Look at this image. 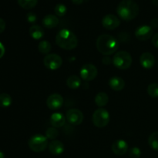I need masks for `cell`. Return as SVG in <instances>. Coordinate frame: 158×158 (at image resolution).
<instances>
[{
  "label": "cell",
  "mask_w": 158,
  "mask_h": 158,
  "mask_svg": "<svg viewBox=\"0 0 158 158\" xmlns=\"http://www.w3.org/2000/svg\"><path fill=\"white\" fill-rule=\"evenodd\" d=\"M56 43L60 48L66 50L75 49L78 45V39L69 29H61L56 36Z\"/></svg>",
  "instance_id": "3957f363"
},
{
  "label": "cell",
  "mask_w": 158,
  "mask_h": 158,
  "mask_svg": "<svg viewBox=\"0 0 158 158\" xmlns=\"http://www.w3.org/2000/svg\"><path fill=\"white\" fill-rule=\"evenodd\" d=\"M148 143L152 149L158 151V132H154L150 135Z\"/></svg>",
  "instance_id": "d4e9b609"
},
{
  "label": "cell",
  "mask_w": 158,
  "mask_h": 158,
  "mask_svg": "<svg viewBox=\"0 0 158 158\" xmlns=\"http://www.w3.org/2000/svg\"><path fill=\"white\" fill-rule=\"evenodd\" d=\"M20 7L25 9H30L35 7L38 3V0H17Z\"/></svg>",
  "instance_id": "cb8c5ba5"
},
{
  "label": "cell",
  "mask_w": 158,
  "mask_h": 158,
  "mask_svg": "<svg viewBox=\"0 0 158 158\" xmlns=\"http://www.w3.org/2000/svg\"><path fill=\"white\" fill-rule=\"evenodd\" d=\"M26 19H27V21L29 23H34L37 20V16L34 12H29L26 15Z\"/></svg>",
  "instance_id": "f546056e"
},
{
  "label": "cell",
  "mask_w": 158,
  "mask_h": 158,
  "mask_svg": "<svg viewBox=\"0 0 158 158\" xmlns=\"http://www.w3.org/2000/svg\"><path fill=\"white\" fill-rule=\"evenodd\" d=\"M59 136V132L55 127H50L48 128L46 131V137L47 139H50V140H55L57 137Z\"/></svg>",
  "instance_id": "83f0119b"
},
{
  "label": "cell",
  "mask_w": 158,
  "mask_h": 158,
  "mask_svg": "<svg viewBox=\"0 0 158 158\" xmlns=\"http://www.w3.org/2000/svg\"><path fill=\"white\" fill-rule=\"evenodd\" d=\"M97 48L100 53L107 56L115 53L118 48V43L113 35L103 34L97 38Z\"/></svg>",
  "instance_id": "7a4b0ae2"
},
{
  "label": "cell",
  "mask_w": 158,
  "mask_h": 158,
  "mask_svg": "<svg viewBox=\"0 0 158 158\" xmlns=\"http://www.w3.org/2000/svg\"><path fill=\"white\" fill-rule=\"evenodd\" d=\"M153 33H154V31L151 26L143 25V26H139L136 29L135 36L140 41H146L153 36Z\"/></svg>",
  "instance_id": "7c38bea8"
},
{
  "label": "cell",
  "mask_w": 158,
  "mask_h": 158,
  "mask_svg": "<svg viewBox=\"0 0 158 158\" xmlns=\"http://www.w3.org/2000/svg\"><path fill=\"white\" fill-rule=\"evenodd\" d=\"M6 22L4 21V19H2V18H0V33L3 32L6 29Z\"/></svg>",
  "instance_id": "1f68e13d"
},
{
  "label": "cell",
  "mask_w": 158,
  "mask_h": 158,
  "mask_svg": "<svg viewBox=\"0 0 158 158\" xmlns=\"http://www.w3.org/2000/svg\"><path fill=\"white\" fill-rule=\"evenodd\" d=\"M112 151L117 155L121 156L126 154L129 151V146L125 140H117L113 143Z\"/></svg>",
  "instance_id": "4fadbf2b"
},
{
  "label": "cell",
  "mask_w": 158,
  "mask_h": 158,
  "mask_svg": "<svg viewBox=\"0 0 158 158\" xmlns=\"http://www.w3.org/2000/svg\"><path fill=\"white\" fill-rule=\"evenodd\" d=\"M153 4L155 6H158V0H153Z\"/></svg>",
  "instance_id": "74e56055"
},
{
  "label": "cell",
  "mask_w": 158,
  "mask_h": 158,
  "mask_svg": "<svg viewBox=\"0 0 158 158\" xmlns=\"http://www.w3.org/2000/svg\"><path fill=\"white\" fill-rule=\"evenodd\" d=\"M109 86L113 90L121 91L125 86V82L121 77H114L109 80Z\"/></svg>",
  "instance_id": "ac0fdd59"
},
{
  "label": "cell",
  "mask_w": 158,
  "mask_h": 158,
  "mask_svg": "<svg viewBox=\"0 0 158 158\" xmlns=\"http://www.w3.org/2000/svg\"><path fill=\"white\" fill-rule=\"evenodd\" d=\"M54 12L55 14L59 17H63L67 12V8L65 6L64 4H62V3H58L56 6L54 8Z\"/></svg>",
  "instance_id": "484cf974"
},
{
  "label": "cell",
  "mask_w": 158,
  "mask_h": 158,
  "mask_svg": "<svg viewBox=\"0 0 158 158\" xmlns=\"http://www.w3.org/2000/svg\"><path fill=\"white\" fill-rule=\"evenodd\" d=\"M117 13L124 21H131L138 15L139 6L134 0H122L117 6Z\"/></svg>",
  "instance_id": "6da1fadb"
},
{
  "label": "cell",
  "mask_w": 158,
  "mask_h": 158,
  "mask_svg": "<svg viewBox=\"0 0 158 158\" xmlns=\"http://www.w3.org/2000/svg\"><path fill=\"white\" fill-rule=\"evenodd\" d=\"M49 151L53 155H60L64 151V145L60 140H53L49 143Z\"/></svg>",
  "instance_id": "2e32d148"
},
{
  "label": "cell",
  "mask_w": 158,
  "mask_h": 158,
  "mask_svg": "<svg viewBox=\"0 0 158 158\" xmlns=\"http://www.w3.org/2000/svg\"><path fill=\"white\" fill-rule=\"evenodd\" d=\"M66 119L73 125H80L83 121V114L80 110L70 109L66 113Z\"/></svg>",
  "instance_id": "30bf717a"
},
{
  "label": "cell",
  "mask_w": 158,
  "mask_h": 158,
  "mask_svg": "<svg viewBox=\"0 0 158 158\" xmlns=\"http://www.w3.org/2000/svg\"><path fill=\"white\" fill-rule=\"evenodd\" d=\"M129 156L131 158H139L141 155V151L139 148L134 147L129 149Z\"/></svg>",
  "instance_id": "f1b7e54d"
},
{
  "label": "cell",
  "mask_w": 158,
  "mask_h": 158,
  "mask_svg": "<svg viewBox=\"0 0 158 158\" xmlns=\"http://www.w3.org/2000/svg\"><path fill=\"white\" fill-rule=\"evenodd\" d=\"M109 102V97L104 92H100L97 94L95 97V103L100 107L106 106Z\"/></svg>",
  "instance_id": "ffe728a7"
},
{
  "label": "cell",
  "mask_w": 158,
  "mask_h": 158,
  "mask_svg": "<svg viewBox=\"0 0 158 158\" xmlns=\"http://www.w3.org/2000/svg\"><path fill=\"white\" fill-rule=\"evenodd\" d=\"M113 63L117 69H127L131 67L132 64V57L129 52L120 51L114 56Z\"/></svg>",
  "instance_id": "277c9868"
},
{
  "label": "cell",
  "mask_w": 158,
  "mask_h": 158,
  "mask_svg": "<svg viewBox=\"0 0 158 158\" xmlns=\"http://www.w3.org/2000/svg\"><path fill=\"white\" fill-rule=\"evenodd\" d=\"M80 84H81V80H80V77L76 75L70 76L66 80V85L70 89H77L80 87Z\"/></svg>",
  "instance_id": "44dd1931"
},
{
  "label": "cell",
  "mask_w": 158,
  "mask_h": 158,
  "mask_svg": "<svg viewBox=\"0 0 158 158\" xmlns=\"http://www.w3.org/2000/svg\"><path fill=\"white\" fill-rule=\"evenodd\" d=\"M157 65H158V63H157Z\"/></svg>",
  "instance_id": "f35d334b"
},
{
  "label": "cell",
  "mask_w": 158,
  "mask_h": 158,
  "mask_svg": "<svg viewBox=\"0 0 158 158\" xmlns=\"http://www.w3.org/2000/svg\"><path fill=\"white\" fill-rule=\"evenodd\" d=\"M152 44L154 45V47L158 49V32L154 34L152 36Z\"/></svg>",
  "instance_id": "4dcf8cb0"
},
{
  "label": "cell",
  "mask_w": 158,
  "mask_h": 158,
  "mask_svg": "<svg viewBox=\"0 0 158 158\" xmlns=\"http://www.w3.org/2000/svg\"><path fill=\"white\" fill-rule=\"evenodd\" d=\"M28 145H29L30 150H32L34 152H42L47 148V138L41 134H35L29 138V141H28Z\"/></svg>",
  "instance_id": "5b68a950"
},
{
  "label": "cell",
  "mask_w": 158,
  "mask_h": 158,
  "mask_svg": "<svg viewBox=\"0 0 158 158\" xmlns=\"http://www.w3.org/2000/svg\"><path fill=\"white\" fill-rule=\"evenodd\" d=\"M0 158H5V154L2 151H0Z\"/></svg>",
  "instance_id": "8d00e7d4"
},
{
  "label": "cell",
  "mask_w": 158,
  "mask_h": 158,
  "mask_svg": "<svg viewBox=\"0 0 158 158\" xmlns=\"http://www.w3.org/2000/svg\"><path fill=\"white\" fill-rule=\"evenodd\" d=\"M148 94L152 98H158V83H151L148 87Z\"/></svg>",
  "instance_id": "4316f807"
},
{
  "label": "cell",
  "mask_w": 158,
  "mask_h": 158,
  "mask_svg": "<svg viewBox=\"0 0 158 158\" xmlns=\"http://www.w3.org/2000/svg\"><path fill=\"white\" fill-rule=\"evenodd\" d=\"M140 63L144 69H151L155 64V58L151 52H143L140 57Z\"/></svg>",
  "instance_id": "5bb4252c"
},
{
  "label": "cell",
  "mask_w": 158,
  "mask_h": 158,
  "mask_svg": "<svg viewBox=\"0 0 158 158\" xmlns=\"http://www.w3.org/2000/svg\"><path fill=\"white\" fill-rule=\"evenodd\" d=\"M5 52H6V49H5L4 45L0 42V59L4 56Z\"/></svg>",
  "instance_id": "836d02e7"
},
{
  "label": "cell",
  "mask_w": 158,
  "mask_h": 158,
  "mask_svg": "<svg viewBox=\"0 0 158 158\" xmlns=\"http://www.w3.org/2000/svg\"><path fill=\"white\" fill-rule=\"evenodd\" d=\"M43 63L47 69L55 70L61 67L63 64V59L57 54H48L45 56Z\"/></svg>",
  "instance_id": "52a82bcc"
},
{
  "label": "cell",
  "mask_w": 158,
  "mask_h": 158,
  "mask_svg": "<svg viewBox=\"0 0 158 158\" xmlns=\"http://www.w3.org/2000/svg\"><path fill=\"white\" fill-rule=\"evenodd\" d=\"M103 63H104V64L108 65L111 63V60L108 56H106L103 59Z\"/></svg>",
  "instance_id": "e575fe53"
},
{
  "label": "cell",
  "mask_w": 158,
  "mask_h": 158,
  "mask_svg": "<svg viewBox=\"0 0 158 158\" xmlns=\"http://www.w3.org/2000/svg\"><path fill=\"white\" fill-rule=\"evenodd\" d=\"M71 1H72V2L73 3V4L77 5V6H78V5H81L82 3L83 2L84 0H71Z\"/></svg>",
  "instance_id": "d590c367"
},
{
  "label": "cell",
  "mask_w": 158,
  "mask_h": 158,
  "mask_svg": "<svg viewBox=\"0 0 158 158\" xmlns=\"http://www.w3.org/2000/svg\"><path fill=\"white\" fill-rule=\"evenodd\" d=\"M80 77L85 81H92L97 77L98 70L93 64L83 65L80 71Z\"/></svg>",
  "instance_id": "ba28073f"
},
{
  "label": "cell",
  "mask_w": 158,
  "mask_h": 158,
  "mask_svg": "<svg viewBox=\"0 0 158 158\" xmlns=\"http://www.w3.org/2000/svg\"><path fill=\"white\" fill-rule=\"evenodd\" d=\"M42 23H43V25L44 27L47 28V29H53L56 26H58L59 23H60V20H59L58 17L56 15L49 14V15H46L43 19Z\"/></svg>",
  "instance_id": "e0dca14e"
},
{
  "label": "cell",
  "mask_w": 158,
  "mask_h": 158,
  "mask_svg": "<svg viewBox=\"0 0 158 158\" xmlns=\"http://www.w3.org/2000/svg\"><path fill=\"white\" fill-rule=\"evenodd\" d=\"M29 35L34 40H40L44 35V31L41 26L38 25H32L29 28Z\"/></svg>",
  "instance_id": "d6986e66"
},
{
  "label": "cell",
  "mask_w": 158,
  "mask_h": 158,
  "mask_svg": "<svg viewBox=\"0 0 158 158\" xmlns=\"http://www.w3.org/2000/svg\"><path fill=\"white\" fill-rule=\"evenodd\" d=\"M51 49H52V46L47 40H43V41L40 42L38 45V49L42 54L48 55L51 51Z\"/></svg>",
  "instance_id": "603a6c76"
},
{
  "label": "cell",
  "mask_w": 158,
  "mask_h": 158,
  "mask_svg": "<svg viewBox=\"0 0 158 158\" xmlns=\"http://www.w3.org/2000/svg\"><path fill=\"white\" fill-rule=\"evenodd\" d=\"M151 28H154V29H156V28H158V19L154 18L151 21Z\"/></svg>",
  "instance_id": "d6a6232c"
},
{
  "label": "cell",
  "mask_w": 158,
  "mask_h": 158,
  "mask_svg": "<svg viewBox=\"0 0 158 158\" xmlns=\"http://www.w3.org/2000/svg\"><path fill=\"white\" fill-rule=\"evenodd\" d=\"M63 98L60 94H52L49 96L46 100V106L52 110H58L63 106Z\"/></svg>",
  "instance_id": "8fae6325"
},
{
  "label": "cell",
  "mask_w": 158,
  "mask_h": 158,
  "mask_svg": "<svg viewBox=\"0 0 158 158\" xmlns=\"http://www.w3.org/2000/svg\"><path fill=\"white\" fill-rule=\"evenodd\" d=\"M102 25L108 30H114L120 25V19L113 14H107L102 19Z\"/></svg>",
  "instance_id": "9c48e42d"
},
{
  "label": "cell",
  "mask_w": 158,
  "mask_h": 158,
  "mask_svg": "<svg viewBox=\"0 0 158 158\" xmlns=\"http://www.w3.org/2000/svg\"><path fill=\"white\" fill-rule=\"evenodd\" d=\"M66 119L65 116L61 113H54L50 117V124L52 125V127L60 128L64 126L66 123Z\"/></svg>",
  "instance_id": "9a60e30c"
},
{
  "label": "cell",
  "mask_w": 158,
  "mask_h": 158,
  "mask_svg": "<svg viewBox=\"0 0 158 158\" xmlns=\"http://www.w3.org/2000/svg\"><path fill=\"white\" fill-rule=\"evenodd\" d=\"M94 124L97 127L103 128L106 127L110 122V114L106 110L100 108L94 111L92 117Z\"/></svg>",
  "instance_id": "8992f818"
},
{
  "label": "cell",
  "mask_w": 158,
  "mask_h": 158,
  "mask_svg": "<svg viewBox=\"0 0 158 158\" xmlns=\"http://www.w3.org/2000/svg\"><path fill=\"white\" fill-rule=\"evenodd\" d=\"M12 103V99L9 94L2 93L0 94V106L3 108L9 107Z\"/></svg>",
  "instance_id": "7402d4cb"
}]
</instances>
